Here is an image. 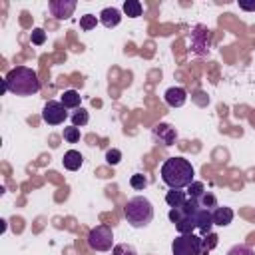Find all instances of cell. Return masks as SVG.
<instances>
[{
	"label": "cell",
	"mask_w": 255,
	"mask_h": 255,
	"mask_svg": "<svg viewBox=\"0 0 255 255\" xmlns=\"http://www.w3.org/2000/svg\"><path fill=\"white\" fill-rule=\"evenodd\" d=\"M2 92H10L14 96H34L40 92V80L38 74L28 66H16L12 68L4 80H2Z\"/></svg>",
	"instance_id": "6da1fadb"
},
{
	"label": "cell",
	"mask_w": 255,
	"mask_h": 255,
	"mask_svg": "<svg viewBox=\"0 0 255 255\" xmlns=\"http://www.w3.org/2000/svg\"><path fill=\"white\" fill-rule=\"evenodd\" d=\"M161 181L169 189H183L193 183V165L185 157H169L161 165Z\"/></svg>",
	"instance_id": "7a4b0ae2"
},
{
	"label": "cell",
	"mask_w": 255,
	"mask_h": 255,
	"mask_svg": "<svg viewBox=\"0 0 255 255\" xmlns=\"http://www.w3.org/2000/svg\"><path fill=\"white\" fill-rule=\"evenodd\" d=\"M124 213H126V219L131 227H145L151 223L153 219V205L147 197L143 195H135L131 199H128L126 207H124Z\"/></svg>",
	"instance_id": "3957f363"
},
{
	"label": "cell",
	"mask_w": 255,
	"mask_h": 255,
	"mask_svg": "<svg viewBox=\"0 0 255 255\" xmlns=\"http://www.w3.org/2000/svg\"><path fill=\"white\" fill-rule=\"evenodd\" d=\"M171 253L173 255H205L203 237H199L195 233L177 235L171 243Z\"/></svg>",
	"instance_id": "277c9868"
},
{
	"label": "cell",
	"mask_w": 255,
	"mask_h": 255,
	"mask_svg": "<svg viewBox=\"0 0 255 255\" xmlns=\"http://www.w3.org/2000/svg\"><path fill=\"white\" fill-rule=\"evenodd\" d=\"M88 245L94 251H110L114 249V231L108 225H98L88 233Z\"/></svg>",
	"instance_id": "5b68a950"
},
{
	"label": "cell",
	"mask_w": 255,
	"mask_h": 255,
	"mask_svg": "<svg viewBox=\"0 0 255 255\" xmlns=\"http://www.w3.org/2000/svg\"><path fill=\"white\" fill-rule=\"evenodd\" d=\"M66 118H68V108L62 102H56V100L46 102V106L42 110V120L48 126H60V124H64Z\"/></svg>",
	"instance_id": "8992f818"
},
{
	"label": "cell",
	"mask_w": 255,
	"mask_h": 255,
	"mask_svg": "<svg viewBox=\"0 0 255 255\" xmlns=\"http://www.w3.org/2000/svg\"><path fill=\"white\" fill-rule=\"evenodd\" d=\"M191 50L199 56L209 54L211 50V30L207 26H195L191 32Z\"/></svg>",
	"instance_id": "52a82bcc"
},
{
	"label": "cell",
	"mask_w": 255,
	"mask_h": 255,
	"mask_svg": "<svg viewBox=\"0 0 255 255\" xmlns=\"http://www.w3.org/2000/svg\"><path fill=\"white\" fill-rule=\"evenodd\" d=\"M76 0H50L48 2V10L56 20H66L74 14L76 10Z\"/></svg>",
	"instance_id": "ba28073f"
},
{
	"label": "cell",
	"mask_w": 255,
	"mask_h": 255,
	"mask_svg": "<svg viewBox=\"0 0 255 255\" xmlns=\"http://www.w3.org/2000/svg\"><path fill=\"white\" fill-rule=\"evenodd\" d=\"M153 137L163 145H173V141L177 139V131L169 124H157L153 128Z\"/></svg>",
	"instance_id": "9c48e42d"
},
{
	"label": "cell",
	"mask_w": 255,
	"mask_h": 255,
	"mask_svg": "<svg viewBox=\"0 0 255 255\" xmlns=\"http://www.w3.org/2000/svg\"><path fill=\"white\" fill-rule=\"evenodd\" d=\"M163 98H165V104H167L169 108H181V106L187 102V92H185V88H181V86H173V88L165 90Z\"/></svg>",
	"instance_id": "30bf717a"
},
{
	"label": "cell",
	"mask_w": 255,
	"mask_h": 255,
	"mask_svg": "<svg viewBox=\"0 0 255 255\" xmlns=\"http://www.w3.org/2000/svg\"><path fill=\"white\" fill-rule=\"evenodd\" d=\"M195 225H197L201 235H209L211 227H213V211L205 209V207H199V211L195 213Z\"/></svg>",
	"instance_id": "8fae6325"
},
{
	"label": "cell",
	"mask_w": 255,
	"mask_h": 255,
	"mask_svg": "<svg viewBox=\"0 0 255 255\" xmlns=\"http://www.w3.org/2000/svg\"><path fill=\"white\" fill-rule=\"evenodd\" d=\"M100 22H102L106 28H116V26L122 22V12H120L118 8H114V6L104 8V10L100 12Z\"/></svg>",
	"instance_id": "7c38bea8"
},
{
	"label": "cell",
	"mask_w": 255,
	"mask_h": 255,
	"mask_svg": "<svg viewBox=\"0 0 255 255\" xmlns=\"http://www.w3.org/2000/svg\"><path fill=\"white\" fill-rule=\"evenodd\" d=\"M233 221V209L231 207H215L213 209V225H219V227H227L229 223Z\"/></svg>",
	"instance_id": "4fadbf2b"
},
{
	"label": "cell",
	"mask_w": 255,
	"mask_h": 255,
	"mask_svg": "<svg viewBox=\"0 0 255 255\" xmlns=\"http://www.w3.org/2000/svg\"><path fill=\"white\" fill-rule=\"evenodd\" d=\"M62 163H64V167H66L68 171H76V169H80V167H82L84 157H82V153H80V151L70 149V151H66V153H64Z\"/></svg>",
	"instance_id": "5bb4252c"
},
{
	"label": "cell",
	"mask_w": 255,
	"mask_h": 255,
	"mask_svg": "<svg viewBox=\"0 0 255 255\" xmlns=\"http://www.w3.org/2000/svg\"><path fill=\"white\" fill-rule=\"evenodd\" d=\"M185 199H187V191H183V189H169L165 193V203L169 207H181L185 203Z\"/></svg>",
	"instance_id": "9a60e30c"
},
{
	"label": "cell",
	"mask_w": 255,
	"mask_h": 255,
	"mask_svg": "<svg viewBox=\"0 0 255 255\" xmlns=\"http://www.w3.org/2000/svg\"><path fill=\"white\" fill-rule=\"evenodd\" d=\"M60 102L66 106V108H80V102H82V96L76 92V90H66L60 98Z\"/></svg>",
	"instance_id": "2e32d148"
},
{
	"label": "cell",
	"mask_w": 255,
	"mask_h": 255,
	"mask_svg": "<svg viewBox=\"0 0 255 255\" xmlns=\"http://www.w3.org/2000/svg\"><path fill=\"white\" fill-rule=\"evenodd\" d=\"M175 227H177L179 235L193 233V229H197V225H195V215H187V217H183L179 223H175Z\"/></svg>",
	"instance_id": "e0dca14e"
},
{
	"label": "cell",
	"mask_w": 255,
	"mask_h": 255,
	"mask_svg": "<svg viewBox=\"0 0 255 255\" xmlns=\"http://www.w3.org/2000/svg\"><path fill=\"white\" fill-rule=\"evenodd\" d=\"M124 12L129 18H137V16H141V4L137 0H126L124 2Z\"/></svg>",
	"instance_id": "ac0fdd59"
},
{
	"label": "cell",
	"mask_w": 255,
	"mask_h": 255,
	"mask_svg": "<svg viewBox=\"0 0 255 255\" xmlns=\"http://www.w3.org/2000/svg\"><path fill=\"white\" fill-rule=\"evenodd\" d=\"M88 120H90V116H88V112H86L84 108H78V110L72 114V126H76V128L86 126Z\"/></svg>",
	"instance_id": "d6986e66"
},
{
	"label": "cell",
	"mask_w": 255,
	"mask_h": 255,
	"mask_svg": "<svg viewBox=\"0 0 255 255\" xmlns=\"http://www.w3.org/2000/svg\"><path fill=\"white\" fill-rule=\"evenodd\" d=\"M205 193V185L201 181H193L187 185V197H193V199H201Z\"/></svg>",
	"instance_id": "ffe728a7"
},
{
	"label": "cell",
	"mask_w": 255,
	"mask_h": 255,
	"mask_svg": "<svg viewBox=\"0 0 255 255\" xmlns=\"http://www.w3.org/2000/svg\"><path fill=\"white\" fill-rule=\"evenodd\" d=\"M98 20H100V18H96L94 14H84V16L80 18V28H82L84 32H90V30H94V28L98 26Z\"/></svg>",
	"instance_id": "44dd1931"
},
{
	"label": "cell",
	"mask_w": 255,
	"mask_h": 255,
	"mask_svg": "<svg viewBox=\"0 0 255 255\" xmlns=\"http://www.w3.org/2000/svg\"><path fill=\"white\" fill-rule=\"evenodd\" d=\"M62 135H64V139H66L68 143H76V141H80V128H76V126L64 128Z\"/></svg>",
	"instance_id": "7402d4cb"
},
{
	"label": "cell",
	"mask_w": 255,
	"mask_h": 255,
	"mask_svg": "<svg viewBox=\"0 0 255 255\" xmlns=\"http://www.w3.org/2000/svg\"><path fill=\"white\" fill-rule=\"evenodd\" d=\"M129 185H131L133 189L141 191V189H145V187H147V177H145L143 173H133V175L129 177Z\"/></svg>",
	"instance_id": "603a6c76"
},
{
	"label": "cell",
	"mask_w": 255,
	"mask_h": 255,
	"mask_svg": "<svg viewBox=\"0 0 255 255\" xmlns=\"http://www.w3.org/2000/svg\"><path fill=\"white\" fill-rule=\"evenodd\" d=\"M112 255H137V251L128 243H118V245H114Z\"/></svg>",
	"instance_id": "cb8c5ba5"
},
{
	"label": "cell",
	"mask_w": 255,
	"mask_h": 255,
	"mask_svg": "<svg viewBox=\"0 0 255 255\" xmlns=\"http://www.w3.org/2000/svg\"><path fill=\"white\" fill-rule=\"evenodd\" d=\"M227 255H255V251H253L249 245L237 243V245H233V247L227 251Z\"/></svg>",
	"instance_id": "d4e9b609"
},
{
	"label": "cell",
	"mask_w": 255,
	"mask_h": 255,
	"mask_svg": "<svg viewBox=\"0 0 255 255\" xmlns=\"http://www.w3.org/2000/svg\"><path fill=\"white\" fill-rule=\"evenodd\" d=\"M199 205H201V207H205V209H211V211H213V209L217 207L215 195H213V193H207V191H205V193H203V197L199 199Z\"/></svg>",
	"instance_id": "484cf974"
},
{
	"label": "cell",
	"mask_w": 255,
	"mask_h": 255,
	"mask_svg": "<svg viewBox=\"0 0 255 255\" xmlns=\"http://www.w3.org/2000/svg\"><path fill=\"white\" fill-rule=\"evenodd\" d=\"M120 159H122V151H120V149H108V151H106V161H108L110 165H118Z\"/></svg>",
	"instance_id": "4316f807"
},
{
	"label": "cell",
	"mask_w": 255,
	"mask_h": 255,
	"mask_svg": "<svg viewBox=\"0 0 255 255\" xmlns=\"http://www.w3.org/2000/svg\"><path fill=\"white\" fill-rule=\"evenodd\" d=\"M183 217H187L185 211H183V207H171L169 209V221L171 223H179Z\"/></svg>",
	"instance_id": "83f0119b"
},
{
	"label": "cell",
	"mask_w": 255,
	"mask_h": 255,
	"mask_svg": "<svg viewBox=\"0 0 255 255\" xmlns=\"http://www.w3.org/2000/svg\"><path fill=\"white\" fill-rule=\"evenodd\" d=\"M30 38H32V44L40 46V44H44V42H46V32H44L42 28H34Z\"/></svg>",
	"instance_id": "f1b7e54d"
},
{
	"label": "cell",
	"mask_w": 255,
	"mask_h": 255,
	"mask_svg": "<svg viewBox=\"0 0 255 255\" xmlns=\"http://www.w3.org/2000/svg\"><path fill=\"white\" fill-rule=\"evenodd\" d=\"M239 8L247 10V12H253L255 10V2H239Z\"/></svg>",
	"instance_id": "f546056e"
}]
</instances>
